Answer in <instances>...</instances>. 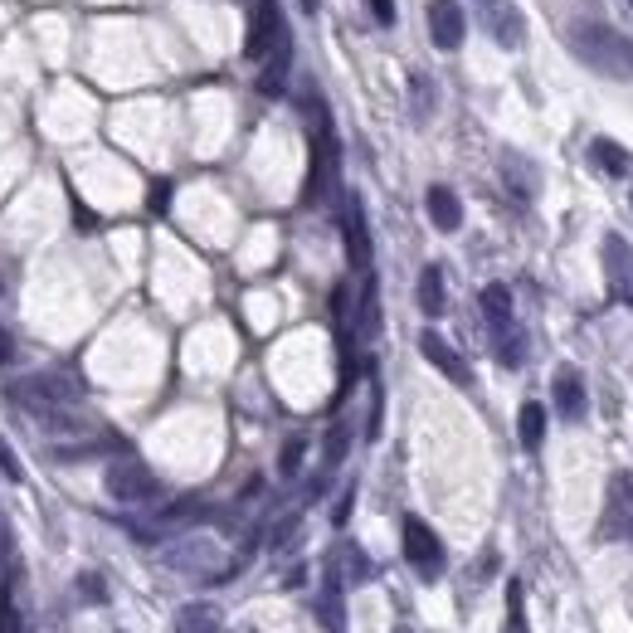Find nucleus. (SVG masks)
Returning a JSON list of instances; mask_svg holds the SVG:
<instances>
[{"mask_svg": "<svg viewBox=\"0 0 633 633\" xmlns=\"http://www.w3.org/2000/svg\"><path fill=\"white\" fill-rule=\"evenodd\" d=\"M565 44L575 49V59H580L585 69H595V74H604V78H619V83L633 78V39L619 35L614 25L580 20V25L565 30Z\"/></svg>", "mask_w": 633, "mask_h": 633, "instance_id": "f257e3e1", "label": "nucleus"}, {"mask_svg": "<svg viewBox=\"0 0 633 633\" xmlns=\"http://www.w3.org/2000/svg\"><path fill=\"white\" fill-rule=\"evenodd\" d=\"M307 112H312V166H307V186H302V200L317 205L327 186L336 176V161H341V147H336V132H332V112L322 108L317 98H307Z\"/></svg>", "mask_w": 633, "mask_h": 633, "instance_id": "f03ea898", "label": "nucleus"}, {"mask_svg": "<svg viewBox=\"0 0 633 633\" xmlns=\"http://www.w3.org/2000/svg\"><path fill=\"white\" fill-rule=\"evenodd\" d=\"M78 395H83V385H78L74 375H59V371H44V375L20 380V385H10V400H20V405L35 414V419H39V414H49V410L74 405Z\"/></svg>", "mask_w": 633, "mask_h": 633, "instance_id": "7ed1b4c3", "label": "nucleus"}, {"mask_svg": "<svg viewBox=\"0 0 633 633\" xmlns=\"http://www.w3.org/2000/svg\"><path fill=\"white\" fill-rule=\"evenodd\" d=\"M103 483H108V497L122 502V507H147V502L161 497V478L151 473L142 458H117Z\"/></svg>", "mask_w": 633, "mask_h": 633, "instance_id": "20e7f679", "label": "nucleus"}, {"mask_svg": "<svg viewBox=\"0 0 633 633\" xmlns=\"http://www.w3.org/2000/svg\"><path fill=\"white\" fill-rule=\"evenodd\" d=\"M400 546H405V560H410L424 580L444 575V541L434 536V526H429V522L405 517V522H400Z\"/></svg>", "mask_w": 633, "mask_h": 633, "instance_id": "39448f33", "label": "nucleus"}, {"mask_svg": "<svg viewBox=\"0 0 633 633\" xmlns=\"http://www.w3.org/2000/svg\"><path fill=\"white\" fill-rule=\"evenodd\" d=\"M288 39V25H283V5L278 0H254V15H249V35H244V59L249 64H263L273 54V44Z\"/></svg>", "mask_w": 633, "mask_h": 633, "instance_id": "423d86ee", "label": "nucleus"}, {"mask_svg": "<svg viewBox=\"0 0 633 633\" xmlns=\"http://www.w3.org/2000/svg\"><path fill=\"white\" fill-rule=\"evenodd\" d=\"M341 234H346V259L356 273H371V224H366V205L351 190L346 195V215H341Z\"/></svg>", "mask_w": 633, "mask_h": 633, "instance_id": "0eeeda50", "label": "nucleus"}, {"mask_svg": "<svg viewBox=\"0 0 633 633\" xmlns=\"http://www.w3.org/2000/svg\"><path fill=\"white\" fill-rule=\"evenodd\" d=\"M429 39H434V49H463V39H468V15H463V5L458 0H429Z\"/></svg>", "mask_w": 633, "mask_h": 633, "instance_id": "6e6552de", "label": "nucleus"}, {"mask_svg": "<svg viewBox=\"0 0 633 633\" xmlns=\"http://www.w3.org/2000/svg\"><path fill=\"white\" fill-rule=\"evenodd\" d=\"M478 5V15H483V30L502 49H517L526 39V25H522V15H517V5L512 0H473Z\"/></svg>", "mask_w": 633, "mask_h": 633, "instance_id": "1a4fd4ad", "label": "nucleus"}, {"mask_svg": "<svg viewBox=\"0 0 633 633\" xmlns=\"http://www.w3.org/2000/svg\"><path fill=\"white\" fill-rule=\"evenodd\" d=\"M604 268H609V293L614 302H633V244L624 234L604 239Z\"/></svg>", "mask_w": 633, "mask_h": 633, "instance_id": "9d476101", "label": "nucleus"}, {"mask_svg": "<svg viewBox=\"0 0 633 633\" xmlns=\"http://www.w3.org/2000/svg\"><path fill=\"white\" fill-rule=\"evenodd\" d=\"M288 74H293V35L278 39V44H273V54L259 64V98H283Z\"/></svg>", "mask_w": 633, "mask_h": 633, "instance_id": "9b49d317", "label": "nucleus"}, {"mask_svg": "<svg viewBox=\"0 0 633 633\" xmlns=\"http://www.w3.org/2000/svg\"><path fill=\"white\" fill-rule=\"evenodd\" d=\"M419 351H424V361H429L434 371H444L453 385H463V390L473 385V375H468V366H463V356H458V351H453V346H448L439 332H424V336H419Z\"/></svg>", "mask_w": 633, "mask_h": 633, "instance_id": "f8f14e48", "label": "nucleus"}, {"mask_svg": "<svg viewBox=\"0 0 633 633\" xmlns=\"http://www.w3.org/2000/svg\"><path fill=\"white\" fill-rule=\"evenodd\" d=\"M604 531H609V536H629V531H633V478H629V473H619V478L609 483Z\"/></svg>", "mask_w": 633, "mask_h": 633, "instance_id": "ddd939ff", "label": "nucleus"}, {"mask_svg": "<svg viewBox=\"0 0 633 633\" xmlns=\"http://www.w3.org/2000/svg\"><path fill=\"white\" fill-rule=\"evenodd\" d=\"M551 395H556V410L560 419H585V410H590V395H585V380H580V371H556V385H551Z\"/></svg>", "mask_w": 633, "mask_h": 633, "instance_id": "4468645a", "label": "nucleus"}, {"mask_svg": "<svg viewBox=\"0 0 633 633\" xmlns=\"http://www.w3.org/2000/svg\"><path fill=\"white\" fill-rule=\"evenodd\" d=\"M332 575L341 585H366V580H375V560L366 556L356 541H341V551H336V560H332Z\"/></svg>", "mask_w": 633, "mask_h": 633, "instance_id": "2eb2a0df", "label": "nucleus"}, {"mask_svg": "<svg viewBox=\"0 0 633 633\" xmlns=\"http://www.w3.org/2000/svg\"><path fill=\"white\" fill-rule=\"evenodd\" d=\"M424 205H429L434 229H444V234H453V229L463 224V205H458V195H453L448 186H429L424 190Z\"/></svg>", "mask_w": 633, "mask_h": 633, "instance_id": "dca6fc26", "label": "nucleus"}, {"mask_svg": "<svg viewBox=\"0 0 633 633\" xmlns=\"http://www.w3.org/2000/svg\"><path fill=\"white\" fill-rule=\"evenodd\" d=\"M444 307H448L444 268H439V263H424V268H419V312H424V317H439Z\"/></svg>", "mask_w": 633, "mask_h": 633, "instance_id": "f3484780", "label": "nucleus"}, {"mask_svg": "<svg viewBox=\"0 0 633 633\" xmlns=\"http://www.w3.org/2000/svg\"><path fill=\"white\" fill-rule=\"evenodd\" d=\"M478 302H483V317L492 322V332L512 327V288L507 283H487L483 293H478Z\"/></svg>", "mask_w": 633, "mask_h": 633, "instance_id": "a211bd4d", "label": "nucleus"}, {"mask_svg": "<svg viewBox=\"0 0 633 633\" xmlns=\"http://www.w3.org/2000/svg\"><path fill=\"white\" fill-rule=\"evenodd\" d=\"M317 619H322L327 633H346V604H341V580L336 575H327V590L317 599Z\"/></svg>", "mask_w": 633, "mask_h": 633, "instance_id": "6ab92c4d", "label": "nucleus"}, {"mask_svg": "<svg viewBox=\"0 0 633 633\" xmlns=\"http://www.w3.org/2000/svg\"><path fill=\"white\" fill-rule=\"evenodd\" d=\"M517 439H522L526 453H536L541 439H546V410H541L536 400H526L522 414H517Z\"/></svg>", "mask_w": 633, "mask_h": 633, "instance_id": "aec40b11", "label": "nucleus"}, {"mask_svg": "<svg viewBox=\"0 0 633 633\" xmlns=\"http://www.w3.org/2000/svg\"><path fill=\"white\" fill-rule=\"evenodd\" d=\"M502 171H507V186H512L517 200H531V195H536V171L526 166L517 151H507V156H502Z\"/></svg>", "mask_w": 633, "mask_h": 633, "instance_id": "412c9836", "label": "nucleus"}, {"mask_svg": "<svg viewBox=\"0 0 633 633\" xmlns=\"http://www.w3.org/2000/svg\"><path fill=\"white\" fill-rule=\"evenodd\" d=\"M176 633H220V609H210V604H186L181 619H176Z\"/></svg>", "mask_w": 633, "mask_h": 633, "instance_id": "4be33fe9", "label": "nucleus"}, {"mask_svg": "<svg viewBox=\"0 0 633 633\" xmlns=\"http://www.w3.org/2000/svg\"><path fill=\"white\" fill-rule=\"evenodd\" d=\"M356 332L371 341L380 332V298H375V278L366 273V288H361V307H356Z\"/></svg>", "mask_w": 633, "mask_h": 633, "instance_id": "5701e85b", "label": "nucleus"}, {"mask_svg": "<svg viewBox=\"0 0 633 633\" xmlns=\"http://www.w3.org/2000/svg\"><path fill=\"white\" fill-rule=\"evenodd\" d=\"M497 361H502L507 371H517L526 361V336L517 332V327H502V332H497Z\"/></svg>", "mask_w": 633, "mask_h": 633, "instance_id": "b1692460", "label": "nucleus"}, {"mask_svg": "<svg viewBox=\"0 0 633 633\" xmlns=\"http://www.w3.org/2000/svg\"><path fill=\"white\" fill-rule=\"evenodd\" d=\"M166 560H171L176 570H200V565H210V560H215V551H210L205 541H186V546L166 551Z\"/></svg>", "mask_w": 633, "mask_h": 633, "instance_id": "393cba45", "label": "nucleus"}, {"mask_svg": "<svg viewBox=\"0 0 633 633\" xmlns=\"http://www.w3.org/2000/svg\"><path fill=\"white\" fill-rule=\"evenodd\" d=\"M590 156H595L599 171H609V176H629V151H624V147H614V142H595Z\"/></svg>", "mask_w": 633, "mask_h": 633, "instance_id": "a878e982", "label": "nucleus"}, {"mask_svg": "<svg viewBox=\"0 0 633 633\" xmlns=\"http://www.w3.org/2000/svg\"><path fill=\"white\" fill-rule=\"evenodd\" d=\"M302 453H307V439L293 434V439L283 444V453H278V473H283V478H298L302 473Z\"/></svg>", "mask_w": 633, "mask_h": 633, "instance_id": "bb28decb", "label": "nucleus"}, {"mask_svg": "<svg viewBox=\"0 0 633 633\" xmlns=\"http://www.w3.org/2000/svg\"><path fill=\"white\" fill-rule=\"evenodd\" d=\"M410 93H414V117L424 122V117L434 112V83H429L424 74H414V78H410Z\"/></svg>", "mask_w": 633, "mask_h": 633, "instance_id": "cd10ccee", "label": "nucleus"}, {"mask_svg": "<svg viewBox=\"0 0 633 633\" xmlns=\"http://www.w3.org/2000/svg\"><path fill=\"white\" fill-rule=\"evenodd\" d=\"M346 448H351V429H346V424H336L332 439H327V468H336V463L346 458Z\"/></svg>", "mask_w": 633, "mask_h": 633, "instance_id": "c85d7f7f", "label": "nucleus"}, {"mask_svg": "<svg viewBox=\"0 0 633 633\" xmlns=\"http://www.w3.org/2000/svg\"><path fill=\"white\" fill-rule=\"evenodd\" d=\"M0 473H5L10 483H20V478H25V468H20V458L10 453V444H5V439H0Z\"/></svg>", "mask_w": 633, "mask_h": 633, "instance_id": "c756f323", "label": "nucleus"}, {"mask_svg": "<svg viewBox=\"0 0 633 633\" xmlns=\"http://www.w3.org/2000/svg\"><path fill=\"white\" fill-rule=\"evenodd\" d=\"M366 5H371V15H375V25H380V30H390V25H395V0H366Z\"/></svg>", "mask_w": 633, "mask_h": 633, "instance_id": "7c9ffc66", "label": "nucleus"}, {"mask_svg": "<svg viewBox=\"0 0 633 633\" xmlns=\"http://www.w3.org/2000/svg\"><path fill=\"white\" fill-rule=\"evenodd\" d=\"M78 590H83V599H93V604H103V599H108V590H103V580H98V575H78Z\"/></svg>", "mask_w": 633, "mask_h": 633, "instance_id": "2f4dec72", "label": "nucleus"}, {"mask_svg": "<svg viewBox=\"0 0 633 633\" xmlns=\"http://www.w3.org/2000/svg\"><path fill=\"white\" fill-rule=\"evenodd\" d=\"M298 526H302V517H288V522H278V531H273V546H278V551H283V546H293Z\"/></svg>", "mask_w": 633, "mask_h": 633, "instance_id": "473e14b6", "label": "nucleus"}, {"mask_svg": "<svg viewBox=\"0 0 633 633\" xmlns=\"http://www.w3.org/2000/svg\"><path fill=\"white\" fill-rule=\"evenodd\" d=\"M351 502H356V487H346V492H341V502L332 507V522H336V526L351 522Z\"/></svg>", "mask_w": 633, "mask_h": 633, "instance_id": "72a5a7b5", "label": "nucleus"}, {"mask_svg": "<svg viewBox=\"0 0 633 633\" xmlns=\"http://www.w3.org/2000/svg\"><path fill=\"white\" fill-rule=\"evenodd\" d=\"M166 205H171V186H156V195H151V210H156V215H161V210H166Z\"/></svg>", "mask_w": 633, "mask_h": 633, "instance_id": "f704fd0d", "label": "nucleus"}, {"mask_svg": "<svg viewBox=\"0 0 633 633\" xmlns=\"http://www.w3.org/2000/svg\"><path fill=\"white\" fill-rule=\"evenodd\" d=\"M10 361H15V341L0 332V366H10Z\"/></svg>", "mask_w": 633, "mask_h": 633, "instance_id": "c9c22d12", "label": "nucleus"}, {"mask_svg": "<svg viewBox=\"0 0 633 633\" xmlns=\"http://www.w3.org/2000/svg\"><path fill=\"white\" fill-rule=\"evenodd\" d=\"M302 5V15H317V10H322V0H298Z\"/></svg>", "mask_w": 633, "mask_h": 633, "instance_id": "e433bc0d", "label": "nucleus"}, {"mask_svg": "<svg viewBox=\"0 0 633 633\" xmlns=\"http://www.w3.org/2000/svg\"><path fill=\"white\" fill-rule=\"evenodd\" d=\"M395 633H414V629H395Z\"/></svg>", "mask_w": 633, "mask_h": 633, "instance_id": "4c0bfd02", "label": "nucleus"}, {"mask_svg": "<svg viewBox=\"0 0 633 633\" xmlns=\"http://www.w3.org/2000/svg\"><path fill=\"white\" fill-rule=\"evenodd\" d=\"M629 536H633V531H629Z\"/></svg>", "mask_w": 633, "mask_h": 633, "instance_id": "58836bf2", "label": "nucleus"}]
</instances>
